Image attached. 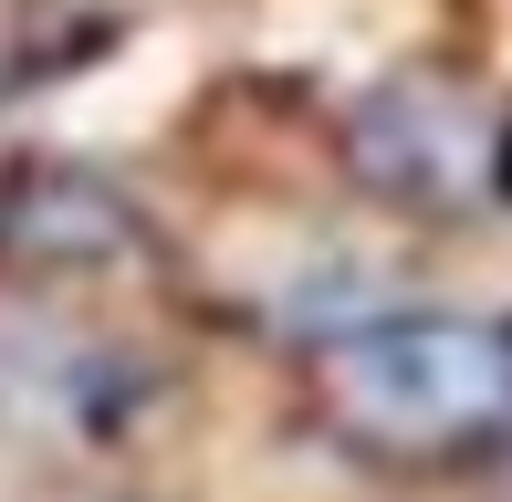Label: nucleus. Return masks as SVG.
<instances>
[{
    "label": "nucleus",
    "instance_id": "1",
    "mask_svg": "<svg viewBox=\"0 0 512 502\" xmlns=\"http://www.w3.org/2000/svg\"><path fill=\"white\" fill-rule=\"evenodd\" d=\"M324 408L377 461H471L512 440V335L471 314H408V325L345 335L324 367Z\"/></svg>",
    "mask_w": 512,
    "mask_h": 502
}]
</instances>
